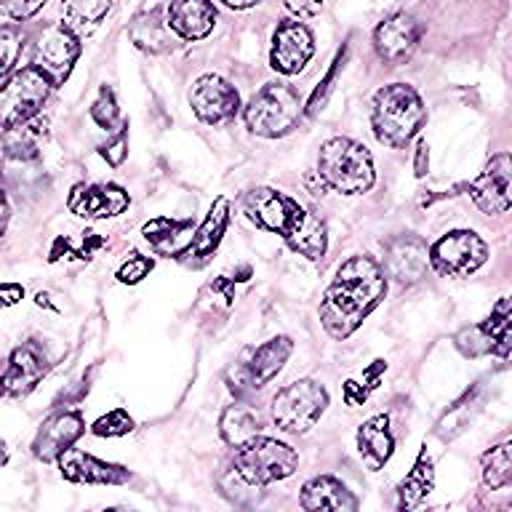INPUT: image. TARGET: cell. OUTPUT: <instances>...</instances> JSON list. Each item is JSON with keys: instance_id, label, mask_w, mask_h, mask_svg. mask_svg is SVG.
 Masks as SVG:
<instances>
[{"instance_id": "obj_1", "label": "cell", "mask_w": 512, "mask_h": 512, "mask_svg": "<svg viewBox=\"0 0 512 512\" xmlns=\"http://www.w3.org/2000/svg\"><path fill=\"white\" fill-rule=\"evenodd\" d=\"M424 120H427V110H424L422 96L406 83H392L374 94L371 128L384 147H392V150L406 147L422 131Z\"/></svg>"}, {"instance_id": "obj_2", "label": "cell", "mask_w": 512, "mask_h": 512, "mask_svg": "<svg viewBox=\"0 0 512 512\" xmlns=\"http://www.w3.org/2000/svg\"><path fill=\"white\" fill-rule=\"evenodd\" d=\"M318 176L326 187L342 195H360L374 187V160L363 144L336 136L320 147Z\"/></svg>"}, {"instance_id": "obj_3", "label": "cell", "mask_w": 512, "mask_h": 512, "mask_svg": "<svg viewBox=\"0 0 512 512\" xmlns=\"http://www.w3.org/2000/svg\"><path fill=\"white\" fill-rule=\"evenodd\" d=\"M299 467V456L291 446L272 438L248 440L246 446L238 448L235 462H232V475L248 488L270 486L275 480H283L294 475Z\"/></svg>"}, {"instance_id": "obj_4", "label": "cell", "mask_w": 512, "mask_h": 512, "mask_svg": "<svg viewBox=\"0 0 512 512\" xmlns=\"http://www.w3.org/2000/svg\"><path fill=\"white\" fill-rule=\"evenodd\" d=\"M246 126L251 134L264 136V139H278L294 131V126L302 118V99L291 86L283 83H267L259 88L251 102H248Z\"/></svg>"}, {"instance_id": "obj_5", "label": "cell", "mask_w": 512, "mask_h": 512, "mask_svg": "<svg viewBox=\"0 0 512 512\" xmlns=\"http://www.w3.org/2000/svg\"><path fill=\"white\" fill-rule=\"evenodd\" d=\"M328 406L326 390L312 379H299L288 384L272 398V422L275 427L291 435H302L312 430Z\"/></svg>"}, {"instance_id": "obj_6", "label": "cell", "mask_w": 512, "mask_h": 512, "mask_svg": "<svg viewBox=\"0 0 512 512\" xmlns=\"http://www.w3.org/2000/svg\"><path fill=\"white\" fill-rule=\"evenodd\" d=\"M51 86L54 83L35 64L16 70L0 86V128H14L24 120L35 118L48 99Z\"/></svg>"}, {"instance_id": "obj_7", "label": "cell", "mask_w": 512, "mask_h": 512, "mask_svg": "<svg viewBox=\"0 0 512 512\" xmlns=\"http://www.w3.org/2000/svg\"><path fill=\"white\" fill-rule=\"evenodd\" d=\"M80 56V38L64 22L43 24L32 38V64L51 83H64Z\"/></svg>"}, {"instance_id": "obj_8", "label": "cell", "mask_w": 512, "mask_h": 512, "mask_svg": "<svg viewBox=\"0 0 512 512\" xmlns=\"http://www.w3.org/2000/svg\"><path fill=\"white\" fill-rule=\"evenodd\" d=\"M291 350H294V344L288 336H275L270 342H264L262 347L248 350L246 360L235 363V368L227 374L230 390L238 398H246L254 390L272 382L280 374V368L286 366V360L291 358Z\"/></svg>"}, {"instance_id": "obj_9", "label": "cell", "mask_w": 512, "mask_h": 512, "mask_svg": "<svg viewBox=\"0 0 512 512\" xmlns=\"http://www.w3.org/2000/svg\"><path fill=\"white\" fill-rule=\"evenodd\" d=\"M488 259L486 243L472 230H454L430 248V264L440 275L467 278Z\"/></svg>"}, {"instance_id": "obj_10", "label": "cell", "mask_w": 512, "mask_h": 512, "mask_svg": "<svg viewBox=\"0 0 512 512\" xmlns=\"http://www.w3.org/2000/svg\"><path fill=\"white\" fill-rule=\"evenodd\" d=\"M510 339V299H502L483 323L464 328L462 334H456V347L464 355H472V358H478V355H499V358H507L512 344Z\"/></svg>"}, {"instance_id": "obj_11", "label": "cell", "mask_w": 512, "mask_h": 512, "mask_svg": "<svg viewBox=\"0 0 512 512\" xmlns=\"http://www.w3.org/2000/svg\"><path fill=\"white\" fill-rule=\"evenodd\" d=\"M470 198L486 214H504L512 206V158L510 152H499L488 160L475 182H470Z\"/></svg>"}, {"instance_id": "obj_12", "label": "cell", "mask_w": 512, "mask_h": 512, "mask_svg": "<svg viewBox=\"0 0 512 512\" xmlns=\"http://www.w3.org/2000/svg\"><path fill=\"white\" fill-rule=\"evenodd\" d=\"M192 112L198 115L203 123L216 126V123H227L238 115L240 96L232 83H227L219 75H203L195 80L190 91Z\"/></svg>"}, {"instance_id": "obj_13", "label": "cell", "mask_w": 512, "mask_h": 512, "mask_svg": "<svg viewBox=\"0 0 512 512\" xmlns=\"http://www.w3.org/2000/svg\"><path fill=\"white\" fill-rule=\"evenodd\" d=\"M312 54H315V40L302 22L286 19L275 27L270 51L272 70H278L280 75H296L307 67Z\"/></svg>"}, {"instance_id": "obj_14", "label": "cell", "mask_w": 512, "mask_h": 512, "mask_svg": "<svg viewBox=\"0 0 512 512\" xmlns=\"http://www.w3.org/2000/svg\"><path fill=\"white\" fill-rule=\"evenodd\" d=\"M334 283L342 291L358 299L366 310H374L376 304L382 302L384 291H387V280H384L382 267L371 259V256H352L336 270Z\"/></svg>"}, {"instance_id": "obj_15", "label": "cell", "mask_w": 512, "mask_h": 512, "mask_svg": "<svg viewBox=\"0 0 512 512\" xmlns=\"http://www.w3.org/2000/svg\"><path fill=\"white\" fill-rule=\"evenodd\" d=\"M280 235L286 238V243L294 248L296 254L307 256L312 262L326 254V224H323L318 214H312V211L302 208L294 200H288V216Z\"/></svg>"}, {"instance_id": "obj_16", "label": "cell", "mask_w": 512, "mask_h": 512, "mask_svg": "<svg viewBox=\"0 0 512 512\" xmlns=\"http://www.w3.org/2000/svg\"><path fill=\"white\" fill-rule=\"evenodd\" d=\"M128 203V192L120 190L118 184H75L67 200L72 214L83 219H110L123 214Z\"/></svg>"}, {"instance_id": "obj_17", "label": "cell", "mask_w": 512, "mask_h": 512, "mask_svg": "<svg viewBox=\"0 0 512 512\" xmlns=\"http://www.w3.org/2000/svg\"><path fill=\"white\" fill-rule=\"evenodd\" d=\"M48 374V360L46 352L40 350L35 342H27L22 347H16L8 358V366L3 368L0 374V382H3V390L6 395H27L40 384V379Z\"/></svg>"}, {"instance_id": "obj_18", "label": "cell", "mask_w": 512, "mask_h": 512, "mask_svg": "<svg viewBox=\"0 0 512 512\" xmlns=\"http://www.w3.org/2000/svg\"><path fill=\"white\" fill-rule=\"evenodd\" d=\"M422 27L411 14H392L374 30V48L387 64H400L414 54Z\"/></svg>"}, {"instance_id": "obj_19", "label": "cell", "mask_w": 512, "mask_h": 512, "mask_svg": "<svg viewBox=\"0 0 512 512\" xmlns=\"http://www.w3.org/2000/svg\"><path fill=\"white\" fill-rule=\"evenodd\" d=\"M59 467H62V478L72 480V483H91V486H118L131 478L126 467L102 462V459L83 454L72 446L59 456Z\"/></svg>"}, {"instance_id": "obj_20", "label": "cell", "mask_w": 512, "mask_h": 512, "mask_svg": "<svg viewBox=\"0 0 512 512\" xmlns=\"http://www.w3.org/2000/svg\"><path fill=\"white\" fill-rule=\"evenodd\" d=\"M83 419L75 411H62V414L48 416L43 427H40L38 438L32 443V454L38 456L40 462H54L83 435Z\"/></svg>"}, {"instance_id": "obj_21", "label": "cell", "mask_w": 512, "mask_h": 512, "mask_svg": "<svg viewBox=\"0 0 512 512\" xmlns=\"http://www.w3.org/2000/svg\"><path fill=\"white\" fill-rule=\"evenodd\" d=\"M371 310H366L358 299H352L347 291L331 283L320 302V320H323V328L334 339H347V336L355 331V328L366 320V315Z\"/></svg>"}, {"instance_id": "obj_22", "label": "cell", "mask_w": 512, "mask_h": 512, "mask_svg": "<svg viewBox=\"0 0 512 512\" xmlns=\"http://www.w3.org/2000/svg\"><path fill=\"white\" fill-rule=\"evenodd\" d=\"M166 22L176 38L203 40L216 24V8L211 0H171Z\"/></svg>"}, {"instance_id": "obj_23", "label": "cell", "mask_w": 512, "mask_h": 512, "mask_svg": "<svg viewBox=\"0 0 512 512\" xmlns=\"http://www.w3.org/2000/svg\"><path fill=\"white\" fill-rule=\"evenodd\" d=\"M430 267V251L422 238L403 235L387 246V272L398 283H419Z\"/></svg>"}, {"instance_id": "obj_24", "label": "cell", "mask_w": 512, "mask_h": 512, "mask_svg": "<svg viewBox=\"0 0 512 512\" xmlns=\"http://www.w3.org/2000/svg\"><path fill=\"white\" fill-rule=\"evenodd\" d=\"M302 507L307 512H355L358 510V499L352 496V491L344 486L342 480L331 478V475H320L312 478L310 483H304L302 488Z\"/></svg>"}, {"instance_id": "obj_25", "label": "cell", "mask_w": 512, "mask_h": 512, "mask_svg": "<svg viewBox=\"0 0 512 512\" xmlns=\"http://www.w3.org/2000/svg\"><path fill=\"white\" fill-rule=\"evenodd\" d=\"M227 222H230V200L227 198H216L208 216L203 219L195 235H192L190 246L184 251L182 256H190L195 262H203L208 256L214 254L219 243H222V235L227 230Z\"/></svg>"}, {"instance_id": "obj_26", "label": "cell", "mask_w": 512, "mask_h": 512, "mask_svg": "<svg viewBox=\"0 0 512 512\" xmlns=\"http://www.w3.org/2000/svg\"><path fill=\"white\" fill-rule=\"evenodd\" d=\"M128 38L134 40L136 48H142L147 54H163V51L174 48L176 35L168 27L163 11L152 8V11L134 16V22L128 27Z\"/></svg>"}, {"instance_id": "obj_27", "label": "cell", "mask_w": 512, "mask_h": 512, "mask_svg": "<svg viewBox=\"0 0 512 512\" xmlns=\"http://www.w3.org/2000/svg\"><path fill=\"white\" fill-rule=\"evenodd\" d=\"M358 448L363 462L371 467V470H379L387 464V459L392 456V448H395V438L390 432V419L387 416H371L366 424H360L358 430Z\"/></svg>"}, {"instance_id": "obj_28", "label": "cell", "mask_w": 512, "mask_h": 512, "mask_svg": "<svg viewBox=\"0 0 512 512\" xmlns=\"http://www.w3.org/2000/svg\"><path fill=\"white\" fill-rule=\"evenodd\" d=\"M243 208H246L248 219L259 224L262 230L280 232L288 216V198H283L280 192L270 190V187H259V190L248 192Z\"/></svg>"}, {"instance_id": "obj_29", "label": "cell", "mask_w": 512, "mask_h": 512, "mask_svg": "<svg viewBox=\"0 0 512 512\" xmlns=\"http://www.w3.org/2000/svg\"><path fill=\"white\" fill-rule=\"evenodd\" d=\"M142 232L152 248L166 256H182L195 235L190 222H174V219H152L144 224Z\"/></svg>"}, {"instance_id": "obj_30", "label": "cell", "mask_w": 512, "mask_h": 512, "mask_svg": "<svg viewBox=\"0 0 512 512\" xmlns=\"http://www.w3.org/2000/svg\"><path fill=\"white\" fill-rule=\"evenodd\" d=\"M46 136V123L38 120V115L24 120L19 126L6 128L3 136V147L11 160H35L40 155V142Z\"/></svg>"}, {"instance_id": "obj_31", "label": "cell", "mask_w": 512, "mask_h": 512, "mask_svg": "<svg viewBox=\"0 0 512 512\" xmlns=\"http://www.w3.org/2000/svg\"><path fill=\"white\" fill-rule=\"evenodd\" d=\"M432 483H435V472H432V459L424 448L416 464L411 467L403 483L398 488V507L400 510H414L424 502V496L432 491Z\"/></svg>"}, {"instance_id": "obj_32", "label": "cell", "mask_w": 512, "mask_h": 512, "mask_svg": "<svg viewBox=\"0 0 512 512\" xmlns=\"http://www.w3.org/2000/svg\"><path fill=\"white\" fill-rule=\"evenodd\" d=\"M112 0H62V16L64 24L70 27L75 35H88L91 30L99 27L107 11H110Z\"/></svg>"}, {"instance_id": "obj_33", "label": "cell", "mask_w": 512, "mask_h": 512, "mask_svg": "<svg viewBox=\"0 0 512 512\" xmlns=\"http://www.w3.org/2000/svg\"><path fill=\"white\" fill-rule=\"evenodd\" d=\"M259 416L246 406H230L219 419V432H222L224 443L240 448L246 446L248 440H254L259 435Z\"/></svg>"}, {"instance_id": "obj_34", "label": "cell", "mask_w": 512, "mask_h": 512, "mask_svg": "<svg viewBox=\"0 0 512 512\" xmlns=\"http://www.w3.org/2000/svg\"><path fill=\"white\" fill-rule=\"evenodd\" d=\"M483 480L488 488H507L512 483V446L504 440L483 454Z\"/></svg>"}, {"instance_id": "obj_35", "label": "cell", "mask_w": 512, "mask_h": 512, "mask_svg": "<svg viewBox=\"0 0 512 512\" xmlns=\"http://www.w3.org/2000/svg\"><path fill=\"white\" fill-rule=\"evenodd\" d=\"M24 32L16 24H3L0 27V78L14 70L16 59L22 54Z\"/></svg>"}, {"instance_id": "obj_36", "label": "cell", "mask_w": 512, "mask_h": 512, "mask_svg": "<svg viewBox=\"0 0 512 512\" xmlns=\"http://www.w3.org/2000/svg\"><path fill=\"white\" fill-rule=\"evenodd\" d=\"M131 430H134V419L123 408H115V411H110V414L91 424V432L99 435V438H123Z\"/></svg>"}, {"instance_id": "obj_37", "label": "cell", "mask_w": 512, "mask_h": 512, "mask_svg": "<svg viewBox=\"0 0 512 512\" xmlns=\"http://www.w3.org/2000/svg\"><path fill=\"white\" fill-rule=\"evenodd\" d=\"M91 118L107 131H112L115 123H118V102H115V94H112L110 86L99 88V96H96L94 107H91Z\"/></svg>"}, {"instance_id": "obj_38", "label": "cell", "mask_w": 512, "mask_h": 512, "mask_svg": "<svg viewBox=\"0 0 512 512\" xmlns=\"http://www.w3.org/2000/svg\"><path fill=\"white\" fill-rule=\"evenodd\" d=\"M152 264L155 262H152L150 256H142V254L128 256L126 262L120 264L118 280L120 283H128V286H134V283H139V280H144L147 275H150Z\"/></svg>"}, {"instance_id": "obj_39", "label": "cell", "mask_w": 512, "mask_h": 512, "mask_svg": "<svg viewBox=\"0 0 512 512\" xmlns=\"http://www.w3.org/2000/svg\"><path fill=\"white\" fill-rule=\"evenodd\" d=\"M46 0H0V14L8 16L11 22H27L43 8Z\"/></svg>"}, {"instance_id": "obj_40", "label": "cell", "mask_w": 512, "mask_h": 512, "mask_svg": "<svg viewBox=\"0 0 512 512\" xmlns=\"http://www.w3.org/2000/svg\"><path fill=\"white\" fill-rule=\"evenodd\" d=\"M99 155H102V158L107 160L110 166L118 168L128 155V126L120 128L118 134L112 136L110 142L102 144V147H99Z\"/></svg>"}, {"instance_id": "obj_41", "label": "cell", "mask_w": 512, "mask_h": 512, "mask_svg": "<svg viewBox=\"0 0 512 512\" xmlns=\"http://www.w3.org/2000/svg\"><path fill=\"white\" fill-rule=\"evenodd\" d=\"M283 6L294 16H299V19H312V16L320 14L323 0H283Z\"/></svg>"}, {"instance_id": "obj_42", "label": "cell", "mask_w": 512, "mask_h": 512, "mask_svg": "<svg viewBox=\"0 0 512 512\" xmlns=\"http://www.w3.org/2000/svg\"><path fill=\"white\" fill-rule=\"evenodd\" d=\"M22 296H24L22 286H16V283H3V286H0V307H14Z\"/></svg>"}, {"instance_id": "obj_43", "label": "cell", "mask_w": 512, "mask_h": 512, "mask_svg": "<svg viewBox=\"0 0 512 512\" xmlns=\"http://www.w3.org/2000/svg\"><path fill=\"white\" fill-rule=\"evenodd\" d=\"M430 168V155H427V144L419 142L416 144V158H414V174L424 176Z\"/></svg>"}, {"instance_id": "obj_44", "label": "cell", "mask_w": 512, "mask_h": 512, "mask_svg": "<svg viewBox=\"0 0 512 512\" xmlns=\"http://www.w3.org/2000/svg\"><path fill=\"white\" fill-rule=\"evenodd\" d=\"M224 6L235 8V11H246V8L256 6V3H262V0H222Z\"/></svg>"}, {"instance_id": "obj_45", "label": "cell", "mask_w": 512, "mask_h": 512, "mask_svg": "<svg viewBox=\"0 0 512 512\" xmlns=\"http://www.w3.org/2000/svg\"><path fill=\"white\" fill-rule=\"evenodd\" d=\"M6 224H8V200L6 195L0 192V232L6 230Z\"/></svg>"}, {"instance_id": "obj_46", "label": "cell", "mask_w": 512, "mask_h": 512, "mask_svg": "<svg viewBox=\"0 0 512 512\" xmlns=\"http://www.w3.org/2000/svg\"><path fill=\"white\" fill-rule=\"evenodd\" d=\"M8 462V448H6V440L0 438V467Z\"/></svg>"}, {"instance_id": "obj_47", "label": "cell", "mask_w": 512, "mask_h": 512, "mask_svg": "<svg viewBox=\"0 0 512 512\" xmlns=\"http://www.w3.org/2000/svg\"><path fill=\"white\" fill-rule=\"evenodd\" d=\"M3 395H6V390H3V382H0V398H3Z\"/></svg>"}]
</instances>
